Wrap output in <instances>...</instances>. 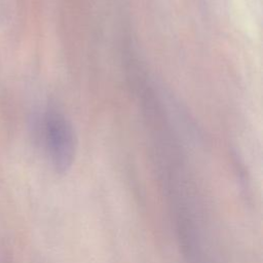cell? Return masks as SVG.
<instances>
[{"instance_id": "1", "label": "cell", "mask_w": 263, "mask_h": 263, "mask_svg": "<svg viewBox=\"0 0 263 263\" xmlns=\"http://www.w3.org/2000/svg\"><path fill=\"white\" fill-rule=\"evenodd\" d=\"M41 135L54 168L59 172L69 170L76 151L75 134L69 120L57 109H47L41 120Z\"/></svg>"}]
</instances>
